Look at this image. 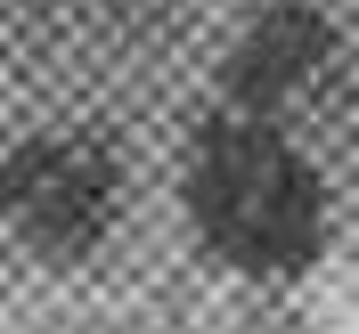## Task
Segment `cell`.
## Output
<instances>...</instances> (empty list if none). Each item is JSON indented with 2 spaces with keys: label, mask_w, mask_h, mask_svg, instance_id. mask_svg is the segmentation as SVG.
I'll return each instance as SVG.
<instances>
[{
  "label": "cell",
  "mask_w": 359,
  "mask_h": 334,
  "mask_svg": "<svg viewBox=\"0 0 359 334\" xmlns=\"http://www.w3.org/2000/svg\"><path fill=\"white\" fill-rule=\"evenodd\" d=\"M180 204H188L204 261L262 277V286L302 277L335 237V196H327V172L302 155V139L237 106L196 123L180 155Z\"/></svg>",
  "instance_id": "obj_1"
},
{
  "label": "cell",
  "mask_w": 359,
  "mask_h": 334,
  "mask_svg": "<svg viewBox=\"0 0 359 334\" xmlns=\"http://www.w3.org/2000/svg\"><path fill=\"white\" fill-rule=\"evenodd\" d=\"M123 221V163L98 131H33L0 155V228L41 261H90Z\"/></svg>",
  "instance_id": "obj_2"
},
{
  "label": "cell",
  "mask_w": 359,
  "mask_h": 334,
  "mask_svg": "<svg viewBox=\"0 0 359 334\" xmlns=\"http://www.w3.org/2000/svg\"><path fill=\"white\" fill-rule=\"evenodd\" d=\"M327 74H335V17L318 0H262L221 57V98L237 114L286 123Z\"/></svg>",
  "instance_id": "obj_3"
}]
</instances>
